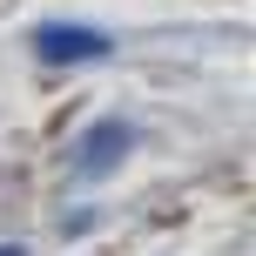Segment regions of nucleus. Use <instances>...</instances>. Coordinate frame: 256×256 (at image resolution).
<instances>
[{
  "label": "nucleus",
  "mask_w": 256,
  "mask_h": 256,
  "mask_svg": "<svg viewBox=\"0 0 256 256\" xmlns=\"http://www.w3.org/2000/svg\"><path fill=\"white\" fill-rule=\"evenodd\" d=\"M115 48V40L102 34V27H74V20H48L34 34V54L48 68H74V61H102V54Z\"/></svg>",
  "instance_id": "1"
},
{
  "label": "nucleus",
  "mask_w": 256,
  "mask_h": 256,
  "mask_svg": "<svg viewBox=\"0 0 256 256\" xmlns=\"http://www.w3.org/2000/svg\"><path fill=\"white\" fill-rule=\"evenodd\" d=\"M128 148H135V128L128 122H94L88 135H81L74 162H81V176H108V168L128 162Z\"/></svg>",
  "instance_id": "2"
},
{
  "label": "nucleus",
  "mask_w": 256,
  "mask_h": 256,
  "mask_svg": "<svg viewBox=\"0 0 256 256\" xmlns=\"http://www.w3.org/2000/svg\"><path fill=\"white\" fill-rule=\"evenodd\" d=\"M0 256H20V250H0Z\"/></svg>",
  "instance_id": "3"
}]
</instances>
